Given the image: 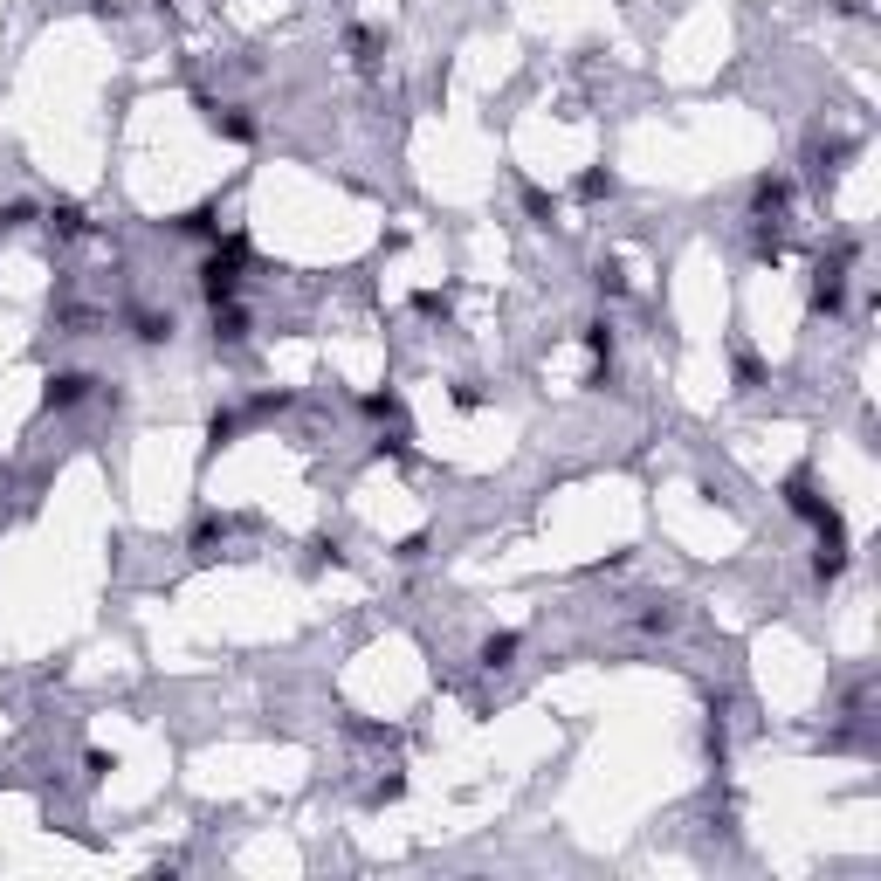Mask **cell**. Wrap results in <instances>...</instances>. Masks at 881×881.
<instances>
[{
	"instance_id": "cell-1",
	"label": "cell",
	"mask_w": 881,
	"mask_h": 881,
	"mask_svg": "<svg viewBox=\"0 0 881 881\" xmlns=\"http://www.w3.org/2000/svg\"><path fill=\"white\" fill-rule=\"evenodd\" d=\"M241 262H248V235L214 241V255L200 262V290H207V303H214V310L241 296Z\"/></svg>"
},
{
	"instance_id": "cell-2",
	"label": "cell",
	"mask_w": 881,
	"mask_h": 881,
	"mask_svg": "<svg viewBox=\"0 0 881 881\" xmlns=\"http://www.w3.org/2000/svg\"><path fill=\"white\" fill-rule=\"evenodd\" d=\"M785 503H792V517H806V524L820 530V544H847V524H840V510L826 503L820 489H813V475H792V482H785Z\"/></svg>"
},
{
	"instance_id": "cell-3",
	"label": "cell",
	"mask_w": 881,
	"mask_h": 881,
	"mask_svg": "<svg viewBox=\"0 0 881 881\" xmlns=\"http://www.w3.org/2000/svg\"><path fill=\"white\" fill-rule=\"evenodd\" d=\"M847 255H854V248H840L833 262L813 269V310H820V317H840V303H847Z\"/></svg>"
},
{
	"instance_id": "cell-4",
	"label": "cell",
	"mask_w": 881,
	"mask_h": 881,
	"mask_svg": "<svg viewBox=\"0 0 881 881\" xmlns=\"http://www.w3.org/2000/svg\"><path fill=\"white\" fill-rule=\"evenodd\" d=\"M90 393H97V379L69 365V372H56V379H49V393H42V400H49V413H69V407H83Z\"/></svg>"
},
{
	"instance_id": "cell-5",
	"label": "cell",
	"mask_w": 881,
	"mask_h": 881,
	"mask_svg": "<svg viewBox=\"0 0 881 881\" xmlns=\"http://www.w3.org/2000/svg\"><path fill=\"white\" fill-rule=\"evenodd\" d=\"M200 118L214 124L221 138H235V145H248V138H255V118H248L241 104H214V97H200Z\"/></svg>"
},
{
	"instance_id": "cell-6",
	"label": "cell",
	"mask_w": 881,
	"mask_h": 881,
	"mask_svg": "<svg viewBox=\"0 0 881 881\" xmlns=\"http://www.w3.org/2000/svg\"><path fill=\"white\" fill-rule=\"evenodd\" d=\"M214 214H221V207L207 200V207H193V214H179L173 228H179V235H200V241H214V235H221V221H214Z\"/></svg>"
},
{
	"instance_id": "cell-7",
	"label": "cell",
	"mask_w": 881,
	"mask_h": 881,
	"mask_svg": "<svg viewBox=\"0 0 881 881\" xmlns=\"http://www.w3.org/2000/svg\"><path fill=\"white\" fill-rule=\"evenodd\" d=\"M586 352L599 358V365H613V324H606V317H592V324H586Z\"/></svg>"
},
{
	"instance_id": "cell-8",
	"label": "cell",
	"mask_w": 881,
	"mask_h": 881,
	"mask_svg": "<svg viewBox=\"0 0 881 881\" xmlns=\"http://www.w3.org/2000/svg\"><path fill=\"white\" fill-rule=\"evenodd\" d=\"M49 228H56V235H83V207H76V200H56V207H49Z\"/></svg>"
},
{
	"instance_id": "cell-9",
	"label": "cell",
	"mask_w": 881,
	"mask_h": 881,
	"mask_svg": "<svg viewBox=\"0 0 881 881\" xmlns=\"http://www.w3.org/2000/svg\"><path fill=\"white\" fill-rule=\"evenodd\" d=\"M510 654H517V634H489L482 641V668H510Z\"/></svg>"
},
{
	"instance_id": "cell-10",
	"label": "cell",
	"mask_w": 881,
	"mask_h": 881,
	"mask_svg": "<svg viewBox=\"0 0 881 881\" xmlns=\"http://www.w3.org/2000/svg\"><path fill=\"white\" fill-rule=\"evenodd\" d=\"M592 283H599V296H620V290H627V276H620V262H599V269H592Z\"/></svg>"
},
{
	"instance_id": "cell-11",
	"label": "cell",
	"mask_w": 881,
	"mask_h": 881,
	"mask_svg": "<svg viewBox=\"0 0 881 881\" xmlns=\"http://www.w3.org/2000/svg\"><path fill=\"white\" fill-rule=\"evenodd\" d=\"M365 413L372 420H400V393H365Z\"/></svg>"
},
{
	"instance_id": "cell-12",
	"label": "cell",
	"mask_w": 881,
	"mask_h": 881,
	"mask_svg": "<svg viewBox=\"0 0 881 881\" xmlns=\"http://www.w3.org/2000/svg\"><path fill=\"white\" fill-rule=\"evenodd\" d=\"M599 193H613V173H599V166H592V173L579 179V200H599Z\"/></svg>"
},
{
	"instance_id": "cell-13",
	"label": "cell",
	"mask_w": 881,
	"mask_h": 881,
	"mask_svg": "<svg viewBox=\"0 0 881 881\" xmlns=\"http://www.w3.org/2000/svg\"><path fill=\"white\" fill-rule=\"evenodd\" d=\"M235 427H241L235 413H214V427H207V434H214V448H228V441H235Z\"/></svg>"
},
{
	"instance_id": "cell-14",
	"label": "cell",
	"mask_w": 881,
	"mask_h": 881,
	"mask_svg": "<svg viewBox=\"0 0 881 881\" xmlns=\"http://www.w3.org/2000/svg\"><path fill=\"white\" fill-rule=\"evenodd\" d=\"M372 49H379V35H372V28H352V56L372 62Z\"/></svg>"
}]
</instances>
